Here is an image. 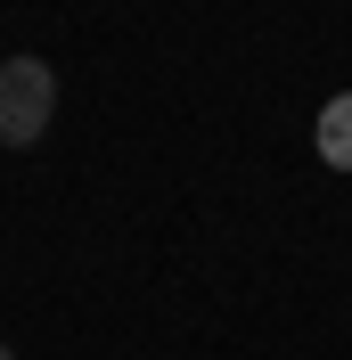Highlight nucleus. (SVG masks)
Returning <instances> with one entry per match:
<instances>
[{"instance_id": "nucleus-1", "label": "nucleus", "mask_w": 352, "mask_h": 360, "mask_svg": "<svg viewBox=\"0 0 352 360\" xmlns=\"http://www.w3.org/2000/svg\"><path fill=\"white\" fill-rule=\"evenodd\" d=\"M58 115V74L42 58H0V148H33Z\"/></svg>"}, {"instance_id": "nucleus-2", "label": "nucleus", "mask_w": 352, "mask_h": 360, "mask_svg": "<svg viewBox=\"0 0 352 360\" xmlns=\"http://www.w3.org/2000/svg\"><path fill=\"white\" fill-rule=\"evenodd\" d=\"M311 148L328 156V172H352V90L320 107V123H311Z\"/></svg>"}, {"instance_id": "nucleus-3", "label": "nucleus", "mask_w": 352, "mask_h": 360, "mask_svg": "<svg viewBox=\"0 0 352 360\" xmlns=\"http://www.w3.org/2000/svg\"><path fill=\"white\" fill-rule=\"evenodd\" d=\"M0 360H17V352H8V344H0Z\"/></svg>"}]
</instances>
